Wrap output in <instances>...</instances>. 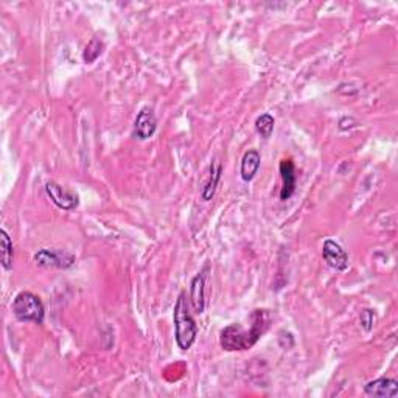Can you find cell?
Here are the masks:
<instances>
[{
    "label": "cell",
    "instance_id": "4fadbf2b",
    "mask_svg": "<svg viewBox=\"0 0 398 398\" xmlns=\"http://www.w3.org/2000/svg\"><path fill=\"white\" fill-rule=\"evenodd\" d=\"M12 258H15V248H12L11 237L5 229L0 230V260L5 271L12 268Z\"/></svg>",
    "mask_w": 398,
    "mask_h": 398
},
{
    "label": "cell",
    "instance_id": "8fae6325",
    "mask_svg": "<svg viewBox=\"0 0 398 398\" xmlns=\"http://www.w3.org/2000/svg\"><path fill=\"white\" fill-rule=\"evenodd\" d=\"M262 165V156L257 150L246 151L242 159V168H239V174L244 182H251L255 178V174Z\"/></svg>",
    "mask_w": 398,
    "mask_h": 398
},
{
    "label": "cell",
    "instance_id": "9c48e42d",
    "mask_svg": "<svg viewBox=\"0 0 398 398\" xmlns=\"http://www.w3.org/2000/svg\"><path fill=\"white\" fill-rule=\"evenodd\" d=\"M364 392L369 397L377 398H395L398 395V383L394 378H377L364 386Z\"/></svg>",
    "mask_w": 398,
    "mask_h": 398
},
{
    "label": "cell",
    "instance_id": "ba28073f",
    "mask_svg": "<svg viewBox=\"0 0 398 398\" xmlns=\"http://www.w3.org/2000/svg\"><path fill=\"white\" fill-rule=\"evenodd\" d=\"M157 129V118L154 111L151 107H143V109L137 114L134 122V136L138 141H148L154 136Z\"/></svg>",
    "mask_w": 398,
    "mask_h": 398
},
{
    "label": "cell",
    "instance_id": "3957f363",
    "mask_svg": "<svg viewBox=\"0 0 398 398\" xmlns=\"http://www.w3.org/2000/svg\"><path fill=\"white\" fill-rule=\"evenodd\" d=\"M12 314L19 322H33V324H42L46 319V308L39 296L31 291L19 293L12 300Z\"/></svg>",
    "mask_w": 398,
    "mask_h": 398
},
{
    "label": "cell",
    "instance_id": "6da1fadb",
    "mask_svg": "<svg viewBox=\"0 0 398 398\" xmlns=\"http://www.w3.org/2000/svg\"><path fill=\"white\" fill-rule=\"evenodd\" d=\"M251 330H244L239 324L224 327L219 334V344L226 352H244L254 347L269 327L266 309H254L251 314Z\"/></svg>",
    "mask_w": 398,
    "mask_h": 398
},
{
    "label": "cell",
    "instance_id": "2e32d148",
    "mask_svg": "<svg viewBox=\"0 0 398 398\" xmlns=\"http://www.w3.org/2000/svg\"><path fill=\"white\" fill-rule=\"evenodd\" d=\"M375 320H377L375 309H370V308L363 309L361 316H359V324H361L363 330H364L365 333H370L372 330H374Z\"/></svg>",
    "mask_w": 398,
    "mask_h": 398
},
{
    "label": "cell",
    "instance_id": "30bf717a",
    "mask_svg": "<svg viewBox=\"0 0 398 398\" xmlns=\"http://www.w3.org/2000/svg\"><path fill=\"white\" fill-rule=\"evenodd\" d=\"M280 176H282V190L280 199L287 201L294 195L296 186H298V176H296V167L291 159L280 161Z\"/></svg>",
    "mask_w": 398,
    "mask_h": 398
},
{
    "label": "cell",
    "instance_id": "9a60e30c",
    "mask_svg": "<svg viewBox=\"0 0 398 398\" xmlns=\"http://www.w3.org/2000/svg\"><path fill=\"white\" fill-rule=\"evenodd\" d=\"M275 120L271 114H263V116L258 117L255 120V131L260 134L263 138H269L273 136Z\"/></svg>",
    "mask_w": 398,
    "mask_h": 398
},
{
    "label": "cell",
    "instance_id": "5bb4252c",
    "mask_svg": "<svg viewBox=\"0 0 398 398\" xmlns=\"http://www.w3.org/2000/svg\"><path fill=\"white\" fill-rule=\"evenodd\" d=\"M103 52H105L103 41H100L98 37H92L83 52V61L86 64H92V62H96L100 56L103 55Z\"/></svg>",
    "mask_w": 398,
    "mask_h": 398
},
{
    "label": "cell",
    "instance_id": "277c9868",
    "mask_svg": "<svg viewBox=\"0 0 398 398\" xmlns=\"http://www.w3.org/2000/svg\"><path fill=\"white\" fill-rule=\"evenodd\" d=\"M44 190H46V195L50 198V201H52L56 207L61 208V210L72 212L80 204V197L77 193L66 190L64 187H61L53 181L47 182Z\"/></svg>",
    "mask_w": 398,
    "mask_h": 398
},
{
    "label": "cell",
    "instance_id": "8992f818",
    "mask_svg": "<svg viewBox=\"0 0 398 398\" xmlns=\"http://www.w3.org/2000/svg\"><path fill=\"white\" fill-rule=\"evenodd\" d=\"M322 258H324L328 266L334 271H339V273L349 268V255L343 249V246L333 242V239H327L322 246Z\"/></svg>",
    "mask_w": 398,
    "mask_h": 398
},
{
    "label": "cell",
    "instance_id": "52a82bcc",
    "mask_svg": "<svg viewBox=\"0 0 398 398\" xmlns=\"http://www.w3.org/2000/svg\"><path fill=\"white\" fill-rule=\"evenodd\" d=\"M208 273V264H206L199 273L193 277L190 283V303L193 311L202 314L206 309V279Z\"/></svg>",
    "mask_w": 398,
    "mask_h": 398
},
{
    "label": "cell",
    "instance_id": "7c38bea8",
    "mask_svg": "<svg viewBox=\"0 0 398 398\" xmlns=\"http://www.w3.org/2000/svg\"><path fill=\"white\" fill-rule=\"evenodd\" d=\"M221 174H223V165H221V162H218L217 159H215L210 163V168H208V178L206 181L204 187H202V193H201L202 199L210 201L215 197V193H217V188H218V184H219V181H221Z\"/></svg>",
    "mask_w": 398,
    "mask_h": 398
},
{
    "label": "cell",
    "instance_id": "7a4b0ae2",
    "mask_svg": "<svg viewBox=\"0 0 398 398\" xmlns=\"http://www.w3.org/2000/svg\"><path fill=\"white\" fill-rule=\"evenodd\" d=\"M173 324H174V339L181 350H190L198 336V325L190 313L186 291H181L174 303L173 309Z\"/></svg>",
    "mask_w": 398,
    "mask_h": 398
},
{
    "label": "cell",
    "instance_id": "5b68a950",
    "mask_svg": "<svg viewBox=\"0 0 398 398\" xmlns=\"http://www.w3.org/2000/svg\"><path fill=\"white\" fill-rule=\"evenodd\" d=\"M33 260L37 266H41V268L67 269L75 263V255L69 254V252H64V251L41 249L36 252Z\"/></svg>",
    "mask_w": 398,
    "mask_h": 398
}]
</instances>
